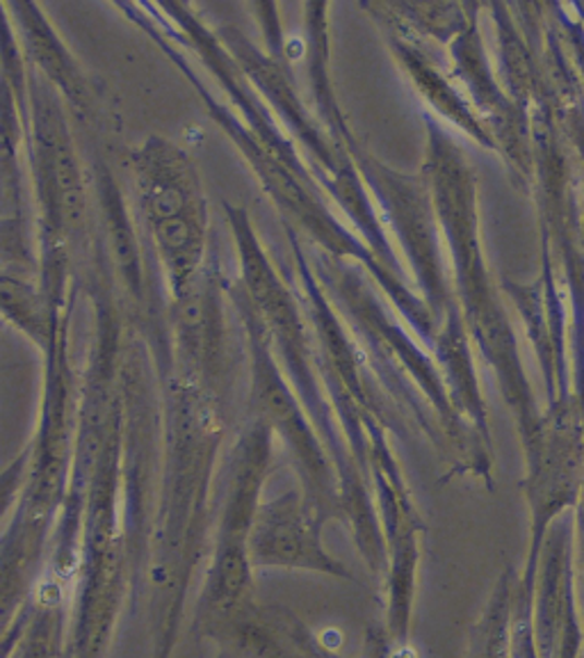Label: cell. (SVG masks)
Segmentation results:
<instances>
[{"instance_id": "1", "label": "cell", "mask_w": 584, "mask_h": 658, "mask_svg": "<svg viewBox=\"0 0 584 658\" xmlns=\"http://www.w3.org/2000/svg\"><path fill=\"white\" fill-rule=\"evenodd\" d=\"M119 10L158 44L160 51L174 62V67L194 85V89L199 92L208 115L215 119V124L231 137V142L238 146V152L245 156V160L254 169V175L258 177L267 198L281 211L283 225L292 227L297 234L302 231L323 252L331 256L352 259L361 263L365 271H368L370 279L377 284V288L384 290L388 302H391L393 309L409 323L413 334H416L427 348H431L436 338V319L429 313L425 300L416 296L406 282L388 273L386 265L373 254L368 246H365V240H361V236L333 213V204H329V198L323 192L318 181L313 177L300 175L295 169H290L263 154L258 144L247 133V129L242 127L238 115L231 110V106L219 101L208 89V85L199 79L197 69H194V64L185 56V48L179 46L167 33H162L156 26V21L142 10V5H119Z\"/></svg>"}, {"instance_id": "2", "label": "cell", "mask_w": 584, "mask_h": 658, "mask_svg": "<svg viewBox=\"0 0 584 658\" xmlns=\"http://www.w3.org/2000/svg\"><path fill=\"white\" fill-rule=\"evenodd\" d=\"M254 10L260 12L265 48H258L238 26L215 28L217 39L224 44L227 51L245 69L256 89L263 94V99L270 104L281 127L295 142L313 179L318 181L331 204L350 217L352 229L365 238V246L386 265V271L406 282L404 265L393 248V236L388 234L356 165L343 146L331 137L315 110H308L295 83H292L290 56L283 46L277 8L256 5Z\"/></svg>"}, {"instance_id": "3", "label": "cell", "mask_w": 584, "mask_h": 658, "mask_svg": "<svg viewBox=\"0 0 584 658\" xmlns=\"http://www.w3.org/2000/svg\"><path fill=\"white\" fill-rule=\"evenodd\" d=\"M327 5H308L306 44H308V87L313 96L315 115L320 117L331 137L343 146L345 154L356 165L370 198L384 219L400 240L404 259L416 277V286L429 313L436 319L450 304V292L443 275L441 256L436 242V208L425 175H404L381 163L365 146L348 124L345 112L340 110L329 76V21Z\"/></svg>"}, {"instance_id": "4", "label": "cell", "mask_w": 584, "mask_h": 658, "mask_svg": "<svg viewBox=\"0 0 584 658\" xmlns=\"http://www.w3.org/2000/svg\"><path fill=\"white\" fill-rule=\"evenodd\" d=\"M131 175L169 300H181L210 259L208 204L197 165L179 144L151 135L131 152Z\"/></svg>"}, {"instance_id": "5", "label": "cell", "mask_w": 584, "mask_h": 658, "mask_svg": "<svg viewBox=\"0 0 584 658\" xmlns=\"http://www.w3.org/2000/svg\"><path fill=\"white\" fill-rule=\"evenodd\" d=\"M28 156L39 219V271L69 265L85 227L87 192L60 92L28 67Z\"/></svg>"}, {"instance_id": "6", "label": "cell", "mask_w": 584, "mask_h": 658, "mask_svg": "<svg viewBox=\"0 0 584 658\" xmlns=\"http://www.w3.org/2000/svg\"><path fill=\"white\" fill-rule=\"evenodd\" d=\"M229 279L210 252L202 277L181 300H169V366L174 375L190 384L217 392L231 361V340L224 319V296Z\"/></svg>"}, {"instance_id": "7", "label": "cell", "mask_w": 584, "mask_h": 658, "mask_svg": "<svg viewBox=\"0 0 584 658\" xmlns=\"http://www.w3.org/2000/svg\"><path fill=\"white\" fill-rule=\"evenodd\" d=\"M3 10L12 23L23 53H26V60L31 62V69L51 83L62 99L71 108H76L81 117H85L92 108L87 76L62 44L56 28L48 23L41 8L35 3H5Z\"/></svg>"}, {"instance_id": "8", "label": "cell", "mask_w": 584, "mask_h": 658, "mask_svg": "<svg viewBox=\"0 0 584 658\" xmlns=\"http://www.w3.org/2000/svg\"><path fill=\"white\" fill-rule=\"evenodd\" d=\"M388 46H391L393 58L406 71L409 81L421 92L427 106L454 121V124L471 129L469 112L461 106L454 85L429 56V44L402 33H388Z\"/></svg>"}, {"instance_id": "9", "label": "cell", "mask_w": 584, "mask_h": 658, "mask_svg": "<svg viewBox=\"0 0 584 658\" xmlns=\"http://www.w3.org/2000/svg\"><path fill=\"white\" fill-rule=\"evenodd\" d=\"M3 313L41 352L48 350L53 336L56 307L46 300L35 279L3 273Z\"/></svg>"}]
</instances>
